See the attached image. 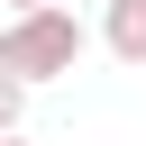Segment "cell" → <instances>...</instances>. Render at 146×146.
I'll return each instance as SVG.
<instances>
[{"instance_id": "obj_1", "label": "cell", "mask_w": 146, "mask_h": 146, "mask_svg": "<svg viewBox=\"0 0 146 146\" xmlns=\"http://www.w3.org/2000/svg\"><path fill=\"white\" fill-rule=\"evenodd\" d=\"M82 64V18L55 0V9H18L9 27H0V73H18L27 91L36 82H55V73H73Z\"/></svg>"}, {"instance_id": "obj_2", "label": "cell", "mask_w": 146, "mask_h": 146, "mask_svg": "<svg viewBox=\"0 0 146 146\" xmlns=\"http://www.w3.org/2000/svg\"><path fill=\"white\" fill-rule=\"evenodd\" d=\"M100 36H110V55H119V64H146V0H110Z\"/></svg>"}, {"instance_id": "obj_3", "label": "cell", "mask_w": 146, "mask_h": 146, "mask_svg": "<svg viewBox=\"0 0 146 146\" xmlns=\"http://www.w3.org/2000/svg\"><path fill=\"white\" fill-rule=\"evenodd\" d=\"M18 110H27V82L0 73V137H18Z\"/></svg>"}, {"instance_id": "obj_4", "label": "cell", "mask_w": 146, "mask_h": 146, "mask_svg": "<svg viewBox=\"0 0 146 146\" xmlns=\"http://www.w3.org/2000/svg\"><path fill=\"white\" fill-rule=\"evenodd\" d=\"M9 9H55V0H9Z\"/></svg>"}, {"instance_id": "obj_5", "label": "cell", "mask_w": 146, "mask_h": 146, "mask_svg": "<svg viewBox=\"0 0 146 146\" xmlns=\"http://www.w3.org/2000/svg\"><path fill=\"white\" fill-rule=\"evenodd\" d=\"M0 146H27V137H0Z\"/></svg>"}]
</instances>
